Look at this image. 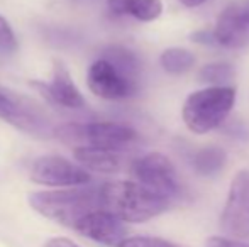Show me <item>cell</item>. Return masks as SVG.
I'll return each mask as SVG.
<instances>
[{
    "label": "cell",
    "instance_id": "obj_1",
    "mask_svg": "<svg viewBox=\"0 0 249 247\" xmlns=\"http://www.w3.org/2000/svg\"><path fill=\"white\" fill-rule=\"evenodd\" d=\"M31 208L44 218L75 231L78 222L92 212L102 208L99 188H56L33 191L27 197Z\"/></svg>",
    "mask_w": 249,
    "mask_h": 247
},
{
    "label": "cell",
    "instance_id": "obj_2",
    "mask_svg": "<svg viewBox=\"0 0 249 247\" xmlns=\"http://www.w3.org/2000/svg\"><path fill=\"white\" fill-rule=\"evenodd\" d=\"M99 190L102 208L129 224L151 220L170 207V200L138 181H108Z\"/></svg>",
    "mask_w": 249,
    "mask_h": 247
},
{
    "label": "cell",
    "instance_id": "obj_3",
    "mask_svg": "<svg viewBox=\"0 0 249 247\" xmlns=\"http://www.w3.org/2000/svg\"><path fill=\"white\" fill-rule=\"evenodd\" d=\"M236 102V90L231 86H210L192 93L183 105V120L195 134L217 129L231 114Z\"/></svg>",
    "mask_w": 249,
    "mask_h": 247
},
{
    "label": "cell",
    "instance_id": "obj_4",
    "mask_svg": "<svg viewBox=\"0 0 249 247\" xmlns=\"http://www.w3.org/2000/svg\"><path fill=\"white\" fill-rule=\"evenodd\" d=\"M56 135L68 144H75V148L93 146L110 151H122L138 139L134 129L119 122L68 124L58 129Z\"/></svg>",
    "mask_w": 249,
    "mask_h": 247
},
{
    "label": "cell",
    "instance_id": "obj_5",
    "mask_svg": "<svg viewBox=\"0 0 249 247\" xmlns=\"http://www.w3.org/2000/svg\"><path fill=\"white\" fill-rule=\"evenodd\" d=\"M29 178L36 185L48 188L87 186L92 181V176L85 168L58 154H44L34 159Z\"/></svg>",
    "mask_w": 249,
    "mask_h": 247
},
{
    "label": "cell",
    "instance_id": "obj_6",
    "mask_svg": "<svg viewBox=\"0 0 249 247\" xmlns=\"http://www.w3.org/2000/svg\"><path fill=\"white\" fill-rule=\"evenodd\" d=\"M87 85L93 95L104 100H122L134 93L131 71L112 58H100L89 66Z\"/></svg>",
    "mask_w": 249,
    "mask_h": 247
},
{
    "label": "cell",
    "instance_id": "obj_7",
    "mask_svg": "<svg viewBox=\"0 0 249 247\" xmlns=\"http://www.w3.org/2000/svg\"><path fill=\"white\" fill-rule=\"evenodd\" d=\"M131 173L134 181L141 183L153 193L170 201L180 191L173 163L160 152H149L142 158L134 159L131 165Z\"/></svg>",
    "mask_w": 249,
    "mask_h": 247
},
{
    "label": "cell",
    "instance_id": "obj_8",
    "mask_svg": "<svg viewBox=\"0 0 249 247\" xmlns=\"http://www.w3.org/2000/svg\"><path fill=\"white\" fill-rule=\"evenodd\" d=\"M220 225L232 237H249V171H241L231 183Z\"/></svg>",
    "mask_w": 249,
    "mask_h": 247
},
{
    "label": "cell",
    "instance_id": "obj_9",
    "mask_svg": "<svg viewBox=\"0 0 249 247\" xmlns=\"http://www.w3.org/2000/svg\"><path fill=\"white\" fill-rule=\"evenodd\" d=\"M213 36L220 46H246L249 43V0H234L222 10Z\"/></svg>",
    "mask_w": 249,
    "mask_h": 247
},
{
    "label": "cell",
    "instance_id": "obj_10",
    "mask_svg": "<svg viewBox=\"0 0 249 247\" xmlns=\"http://www.w3.org/2000/svg\"><path fill=\"white\" fill-rule=\"evenodd\" d=\"M75 232L90 241L108 247H119L124 239H127L125 222H122L121 218L104 208H99L83 217L75 227Z\"/></svg>",
    "mask_w": 249,
    "mask_h": 247
},
{
    "label": "cell",
    "instance_id": "obj_11",
    "mask_svg": "<svg viewBox=\"0 0 249 247\" xmlns=\"http://www.w3.org/2000/svg\"><path fill=\"white\" fill-rule=\"evenodd\" d=\"M39 88H43L44 95L51 102H54L56 105H61L65 109H82V107H85V99H83L78 86L75 85L68 68L63 61H54L51 82L39 83Z\"/></svg>",
    "mask_w": 249,
    "mask_h": 247
},
{
    "label": "cell",
    "instance_id": "obj_12",
    "mask_svg": "<svg viewBox=\"0 0 249 247\" xmlns=\"http://www.w3.org/2000/svg\"><path fill=\"white\" fill-rule=\"evenodd\" d=\"M73 159L89 173H117L122 168V156L119 154V151L93 148V146L75 148L73 149Z\"/></svg>",
    "mask_w": 249,
    "mask_h": 247
},
{
    "label": "cell",
    "instance_id": "obj_13",
    "mask_svg": "<svg viewBox=\"0 0 249 247\" xmlns=\"http://www.w3.org/2000/svg\"><path fill=\"white\" fill-rule=\"evenodd\" d=\"M0 119L20 131H33L34 120L31 119V115L22 109L17 99H14L2 88H0Z\"/></svg>",
    "mask_w": 249,
    "mask_h": 247
},
{
    "label": "cell",
    "instance_id": "obj_14",
    "mask_svg": "<svg viewBox=\"0 0 249 247\" xmlns=\"http://www.w3.org/2000/svg\"><path fill=\"white\" fill-rule=\"evenodd\" d=\"M226 163V152L220 148L210 146V148L200 149L197 154L194 156V168L197 169L200 175H215L222 169Z\"/></svg>",
    "mask_w": 249,
    "mask_h": 247
},
{
    "label": "cell",
    "instance_id": "obj_15",
    "mask_svg": "<svg viewBox=\"0 0 249 247\" xmlns=\"http://www.w3.org/2000/svg\"><path fill=\"white\" fill-rule=\"evenodd\" d=\"M160 61L164 71L171 73V75H181L195 65L194 54L181 48H170V49L163 51Z\"/></svg>",
    "mask_w": 249,
    "mask_h": 247
},
{
    "label": "cell",
    "instance_id": "obj_16",
    "mask_svg": "<svg viewBox=\"0 0 249 247\" xmlns=\"http://www.w3.org/2000/svg\"><path fill=\"white\" fill-rule=\"evenodd\" d=\"M234 76V69L227 63H212L205 65L198 73V78L205 83H226Z\"/></svg>",
    "mask_w": 249,
    "mask_h": 247
},
{
    "label": "cell",
    "instance_id": "obj_17",
    "mask_svg": "<svg viewBox=\"0 0 249 247\" xmlns=\"http://www.w3.org/2000/svg\"><path fill=\"white\" fill-rule=\"evenodd\" d=\"M163 12V3L161 0H139L138 7H136L132 17L142 22H151V20L158 19Z\"/></svg>",
    "mask_w": 249,
    "mask_h": 247
},
{
    "label": "cell",
    "instance_id": "obj_18",
    "mask_svg": "<svg viewBox=\"0 0 249 247\" xmlns=\"http://www.w3.org/2000/svg\"><path fill=\"white\" fill-rule=\"evenodd\" d=\"M19 49V41L14 33L10 22L0 14V51L3 53H16Z\"/></svg>",
    "mask_w": 249,
    "mask_h": 247
},
{
    "label": "cell",
    "instance_id": "obj_19",
    "mask_svg": "<svg viewBox=\"0 0 249 247\" xmlns=\"http://www.w3.org/2000/svg\"><path fill=\"white\" fill-rule=\"evenodd\" d=\"M119 247H180L170 241H164L160 237H148V235H136V237H127L122 241Z\"/></svg>",
    "mask_w": 249,
    "mask_h": 247
},
{
    "label": "cell",
    "instance_id": "obj_20",
    "mask_svg": "<svg viewBox=\"0 0 249 247\" xmlns=\"http://www.w3.org/2000/svg\"><path fill=\"white\" fill-rule=\"evenodd\" d=\"M139 0H107V7L115 16H132Z\"/></svg>",
    "mask_w": 249,
    "mask_h": 247
},
{
    "label": "cell",
    "instance_id": "obj_21",
    "mask_svg": "<svg viewBox=\"0 0 249 247\" xmlns=\"http://www.w3.org/2000/svg\"><path fill=\"white\" fill-rule=\"evenodd\" d=\"M207 247H249V246L229 237H210L207 241Z\"/></svg>",
    "mask_w": 249,
    "mask_h": 247
},
{
    "label": "cell",
    "instance_id": "obj_22",
    "mask_svg": "<svg viewBox=\"0 0 249 247\" xmlns=\"http://www.w3.org/2000/svg\"><path fill=\"white\" fill-rule=\"evenodd\" d=\"M44 247H82L68 237H51L44 242Z\"/></svg>",
    "mask_w": 249,
    "mask_h": 247
},
{
    "label": "cell",
    "instance_id": "obj_23",
    "mask_svg": "<svg viewBox=\"0 0 249 247\" xmlns=\"http://www.w3.org/2000/svg\"><path fill=\"white\" fill-rule=\"evenodd\" d=\"M192 39L200 44H217L213 31L212 33H209V31H198V33H195L194 36H192Z\"/></svg>",
    "mask_w": 249,
    "mask_h": 247
},
{
    "label": "cell",
    "instance_id": "obj_24",
    "mask_svg": "<svg viewBox=\"0 0 249 247\" xmlns=\"http://www.w3.org/2000/svg\"><path fill=\"white\" fill-rule=\"evenodd\" d=\"M180 2L187 7H198V5H202L205 0H180Z\"/></svg>",
    "mask_w": 249,
    "mask_h": 247
}]
</instances>
